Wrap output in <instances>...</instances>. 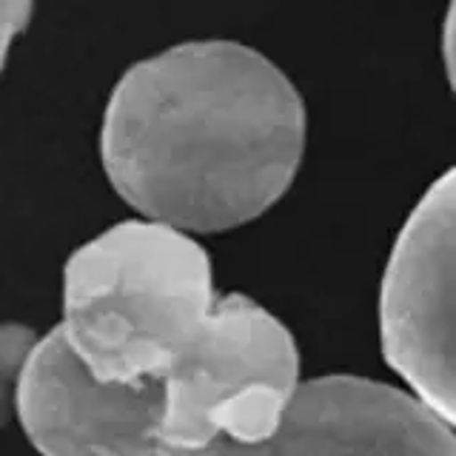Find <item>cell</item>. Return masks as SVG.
Returning a JSON list of instances; mask_svg holds the SVG:
<instances>
[{"mask_svg": "<svg viewBox=\"0 0 456 456\" xmlns=\"http://www.w3.org/2000/svg\"><path fill=\"white\" fill-rule=\"evenodd\" d=\"M308 118L285 71L237 40H189L111 89L100 160L123 203L177 232L217 234L280 203Z\"/></svg>", "mask_w": 456, "mask_h": 456, "instance_id": "6da1fadb", "label": "cell"}, {"mask_svg": "<svg viewBox=\"0 0 456 456\" xmlns=\"http://www.w3.org/2000/svg\"><path fill=\"white\" fill-rule=\"evenodd\" d=\"M208 251L151 220L106 228L63 268L61 331L100 382L160 379L214 308Z\"/></svg>", "mask_w": 456, "mask_h": 456, "instance_id": "7a4b0ae2", "label": "cell"}, {"mask_svg": "<svg viewBox=\"0 0 456 456\" xmlns=\"http://www.w3.org/2000/svg\"><path fill=\"white\" fill-rule=\"evenodd\" d=\"M160 388L154 456H223L260 445L274 436L299 388L297 342L251 297H220Z\"/></svg>", "mask_w": 456, "mask_h": 456, "instance_id": "3957f363", "label": "cell"}, {"mask_svg": "<svg viewBox=\"0 0 456 456\" xmlns=\"http://www.w3.org/2000/svg\"><path fill=\"white\" fill-rule=\"evenodd\" d=\"M453 168L411 211L379 294L382 356L442 422H456L453 385Z\"/></svg>", "mask_w": 456, "mask_h": 456, "instance_id": "277c9868", "label": "cell"}, {"mask_svg": "<svg viewBox=\"0 0 456 456\" xmlns=\"http://www.w3.org/2000/svg\"><path fill=\"white\" fill-rule=\"evenodd\" d=\"M14 408L40 456H154L163 388L94 379L57 325L26 354Z\"/></svg>", "mask_w": 456, "mask_h": 456, "instance_id": "5b68a950", "label": "cell"}, {"mask_svg": "<svg viewBox=\"0 0 456 456\" xmlns=\"http://www.w3.org/2000/svg\"><path fill=\"white\" fill-rule=\"evenodd\" d=\"M223 456H456V436L417 396L331 374L299 385L274 436Z\"/></svg>", "mask_w": 456, "mask_h": 456, "instance_id": "8992f818", "label": "cell"}, {"mask_svg": "<svg viewBox=\"0 0 456 456\" xmlns=\"http://www.w3.org/2000/svg\"><path fill=\"white\" fill-rule=\"evenodd\" d=\"M35 342H37V334L32 328H23L14 322L0 325V425L6 422L9 396H14L12 385H18L23 360H26V354L32 351Z\"/></svg>", "mask_w": 456, "mask_h": 456, "instance_id": "52a82bcc", "label": "cell"}, {"mask_svg": "<svg viewBox=\"0 0 456 456\" xmlns=\"http://www.w3.org/2000/svg\"><path fill=\"white\" fill-rule=\"evenodd\" d=\"M35 14V0H0V75H4L12 43L18 40Z\"/></svg>", "mask_w": 456, "mask_h": 456, "instance_id": "ba28073f", "label": "cell"}]
</instances>
